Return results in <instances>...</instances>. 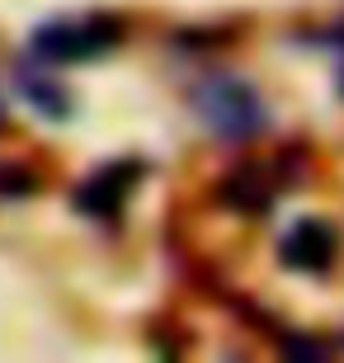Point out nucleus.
Segmentation results:
<instances>
[{
  "instance_id": "20e7f679",
  "label": "nucleus",
  "mask_w": 344,
  "mask_h": 363,
  "mask_svg": "<svg viewBox=\"0 0 344 363\" xmlns=\"http://www.w3.org/2000/svg\"><path fill=\"white\" fill-rule=\"evenodd\" d=\"M133 165H104L99 175L90 179V184L80 189V213H113V208H123V194H128V184H133Z\"/></svg>"
},
{
  "instance_id": "f257e3e1",
  "label": "nucleus",
  "mask_w": 344,
  "mask_h": 363,
  "mask_svg": "<svg viewBox=\"0 0 344 363\" xmlns=\"http://www.w3.org/2000/svg\"><path fill=\"white\" fill-rule=\"evenodd\" d=\"M194 113L212 128V137L222 142H250L255 133H265V99L236 76H208L194 90Z\"/></svg>"
},
{
  "instance_id": "f03ea898",
  "label": "nucleus",
  "mask_w": 344,
  "mask_h": 363,
  "mask_svg": "<svg viewBox=\"0 0 344 363\" xmlns=\"http://www.w3.org/2000/svg\"><path fill=\"white\" fill-rule=\"evenodd\" d=\"M123 38V28L104 14H71V19H48V24L33 33V57L43 67L48 62H90V57H104L113 43Z\"/></svg>"
},
{
  "instance_id": "423d86ee",
  "label": "nucleus",
  "mask_w": 344,
  "mask_h": 363,
  "mask_svg": "<svg viewBox=\"0 0 344 363\" xmlns=\"http://www.w3.org/2000/svg\"><path fill=\"white\" fill-rule=\"evenodd\" d=\"M340 85H344V71H340Z\"/></svg>"
},
{
  "instance_id": "39448f33",
  "label": "nucleus",
  "mask_w": 344,
  "mask_h": 363,
  "mask_svg": "<svg viewBox=\"0 0 344 363\" xmlns=\"http://www.w3.org/2000/svg\"><path fill=\"white\" fill-rule=\"evenodd\" d=\"M19 85H24V94H28V104H33V108L52 113V118L67 113V99H62V90H57L52 81H38L33 71H19Z\"/></svg>"
},
{
  "instance_id": "7ed1b4c3",
  "label": "nucleus",
  "mask_w": 344,
  "mask_h": 363,
  "mask_svg": "<svg viewBox=\"0 0 344 363\" xmlns=\"http://www.w3.org/2000/svg\"><path fill=\"white\" fill-rule=\"evenodd\" d=\"M335 245H340V236H335L326 222L306 217V222H297V227L283 236V259L302 274H321L335 259Z\"/></svg>"
}]
</instances>
